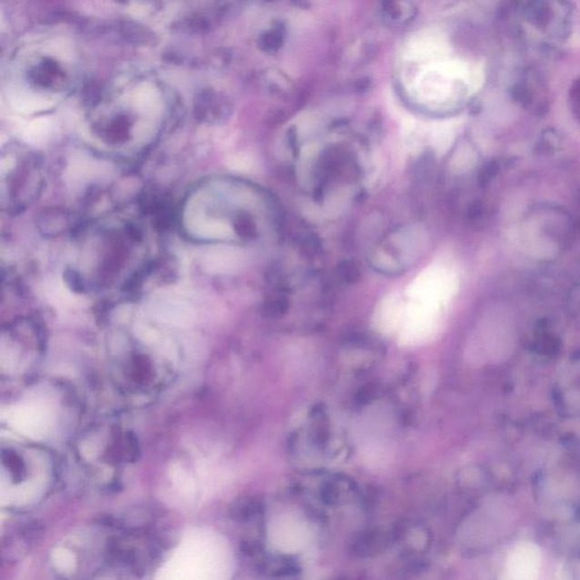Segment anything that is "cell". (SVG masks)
<instances>
[{
    "instance_id": "3957f363",
    "label": "cell",
    "mask_w": 580,
    "mask_h": 580,
    "mask_svg": "<svg viewBox=\"0 0 580 580\" xmlns=\"http://www.w3.org/2000/svg\"><path fill=\"white\" fill-rule=\"evenodd\" d=\"M44 185V163L38 152L20 142L3 146L0 204L4 214L25 213L38 200Z\"/></svg>"
},
{
    "instance_id": "5b68a950",
    "label": "cell",
    "mask_w": 580,
    "mask_h": 580,
    "mask_svg": "<svg viewBox=\"0 0 580 580\" xmlns=\"http://www.w3.org/2000/svg\"><path fill=\"white\" fill-rule=\"evenodd\" d=\"M390 543L388 534L380 531H368L360 534L353 542L352 551L357 556H370L386 549Z\"/></svg>"
},
{
    "instance_id": "52a82bcc",
    "label": "cell",
    "mask_w": 580,
    "mask_h": 580,
    "mask_svg": "<svg viewBox=\"0 0 580 580\" xmlns=\"http://www.w3.org/2000/svg\"><path fill=\"white\" fill-rule=\"evenodd\" d=\"M7 463L9 465V467H11L15 473H22L23 471H25V467H23L21 460L18 459L17 455H8Z\"/></svg>"
},
{
    "instance_id": "7a4b0ae2",
    "label": "cell",
    "mask_w": 580,
    "mask_h": 580,
    "mask_svg": "<svg viewBox=\"0 0 580 580\" xmlns=\"http://www.w3.org/2000/svg\"><path fill=\"white\" fill-rule=\"evenodd\" d=\"M147 230L141 218L122 214L86 225L71 268L74 286L85 293L140 286L155 265Z\"/></svg>"
},
{
    "instance_id": "6da1fadb",
    "label": "cell",
    "mask_w": 580,
    "mask_h": 580,
    "mask_svg": "<svg viewBox=\"0 0 580 580\" xmlns=\"http://www.w3.org/2000/svg\"><path fill=\"white\" fill-rule=\"evenodd\" d=\"M277 214L274 200L255 184L211 176L190 187L175 218L179 232L192 243L247 246L273 233Z\"/></svg>"
},
{
    "instance_id": "8992f818",
    "label": "cell",
    "mask_w": 580,
    "mask_h": 580,
    "mask_svg": "<svg viewBox=\"0 0 580 580\" xmlns=\"http://www.w3.org/2000/svg\"><path fill=\"white\" fill-rule=\"evenodd\" d=\"M262 511V505L260 501L255 499H245L239 501L232 508V515L234 519L239 520V522H246L252 518H255Z\"/></svg>"
},
{
    "instance_id": "277c9868",
    "label": "cell",
    "mask_w": 580,
    "mask_h": 580,
    "mask_svg": "<svg viewBox=\"0 0 580 580\" xmlns=\"http://www.w3.org/2000/svg\"><path fill=\"white\" fill-rule=\"evenodd\" d=\"M542 567V555L538 546L522 542L511 550L505 561V574L514 580H532L538 576Z\"/></svg>"
}]
</instances>
